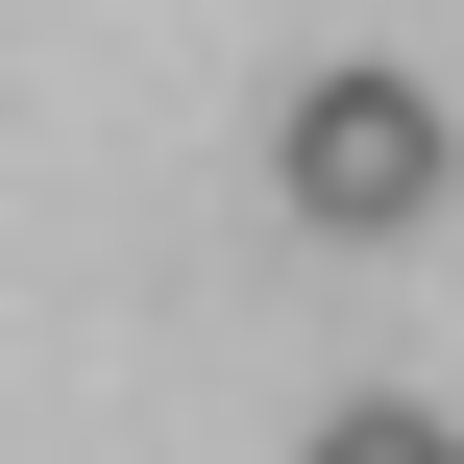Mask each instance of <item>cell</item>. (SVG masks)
I'll return each mask as SVG.
<instances>
[{"instance_id":"1","label":"cell","mask_w":464,"mask_h":464,"mask_svg":"<svg viewBox=\"0 0 464 464\" xmlns=\"http://www.w3.org/2000/svg\"><path fill=\"white\" fill-rule=\"evenodd\" d=\"M269 171H294V220H318V245H416L464 147H440V98H416V73H294Z\"/></svg>"},{"instance_id":"2","label":"cell","mask_w":464,"mask_h":464,"mask_svg":"<svg viewBox=\"0 0 464 464\" xmlns=\"http://www.w3.org/2000/svg\"><path fill=\"white\" fill-rule=\"evenodd\" d=\"M294 464H464V440H440V416H416V392H343V416H318V440H294Z\"/></svg>"}]
</instances>
